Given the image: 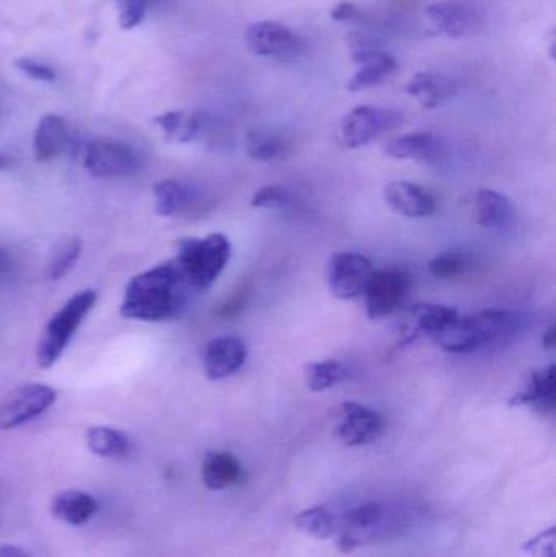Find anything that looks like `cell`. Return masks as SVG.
I'll use <instances>...</instances> for the list:
<instances>
[{"label": "cell", "mask_w": 556, "mask_h": 557, "mask_svg": "<svg viewBox=\"0 0 556 557\" xmlns=\"http://www.w3.org/2000/svg\"><path fill=\"white\" fill-rule=\"evenodd\" d=\"M15 67L20 72L26 75V77L33 78L38 82H54L55 72L52 71L49 65L41 64V62L35 61V59L20 58L15 61Z\"/></svg>", "instance_id": "35"}, {"label": "cell", "mask_w": 556, "mask_h": 557, "mask_svg": "<svg viewBox=\"0 0 556 557\" xmlns=\"http://www.w3.org/2000/svg\"><path fill=\"white\" fill-rule=\"evenodd\" d=\"M454 82L433 72H418L407 84V94L417 98L424 110H436L453 97Z\"/></svg>", "instance_id": "22"}, {"label": "cell", "mask_w": 556, "mask_h": 557, "mask_svg": "<svg viewBox=\"0 0 556 557\" xmlns=\"http://www.w3.org/2000/svg\"><path fill=\"white\" fill-rule=\"evenodd\" d=\"M84 165L95 178H121L136 172L139 157L124 140L97 137L85 147Z\"/></svg>", "instance_id": "7"}, {"label": "cell", "mask_w": 556, "mask_h": 557, "mask_svg": "<svg viewBox=\"0 0 556 557\" xmlns=\"http://www.w3.org/2000/svg\"><path fill=\"white\" fill-rule=\"evenodd\" d=\"M404 123V114L391 108H353L342 120V140L348 149L368 146L384 134L392 133Z\"/></svg>", "instance_id": "6"}, {"label": "cell", "mask_w": 556, "mask_h": 557, "mask_svg": "<svg viewBox=\"0 0 556 557\" xmlns=\"http://www.w3.org/2000/svg\"><path fill=\"white\" fill-rule=\"evenodd\" d=\"M82 242L78 238H67V240L59 242L49 257L48 273L49 281L58 282L67 276L74 270L77 261L81 260Z\"/></svg>", "instance_id": "30"}, {"label": "cell", "mask_w": 556, "mask_h": 557, "mask_svg": "<svg viewBox=\"0 0 556 557\" xmlns=\"http://www.w3.org/2000/svg\"><path fill=\"white\" fill-rule=\"evenodd\" d=\"M248 347L244 337L224 334L206 344L202 367L209 380H224L237 373L247 362Z\"/></svg>", "instance_id": "13"}, {"label": "cell", "mask_w": 556, "mask_h": 557, "mask_svg": "<svg viewBox=\"0 0 556 557\" xmlns=\"http://www.w3.org/2000/svg\"><path fill=\"white\" fill-rule=\"evenodd\" d=\"M12 163L13 160L10 159L9 156H3V153H0V172H5V170L12 165Z\"/></svg>", "instance_id": "41"}, {"label": "cell", "mask_w": 556, "mask_h": 557, "mask_svg": "<svg viewBox=\"0 0 556 557\" xmlns=\"http://www.w3.org/2000/svg\"><path fill=\"white\" fill-rule=\"evenodd\" d=\"M251 208L255 209H270V211H277V209L287 208L293 205V195L289 189L283 185H268L258 189L251 196Z\"/></svg>", "instance_id": "33"}, {"label": "cell", "mask_w": 556, "mask_h": 557, "mask_svg": "<svg viewBox=\"0 0 556 557\" xmlns=\"http://www.w3.org/2000/svg\"><path fill=\"white\" fill-rule=\"evenodd\" d=\"M372 273L374 268L368 257L353 251H339L330 258L326 281L333 297L338 300H355L365 294Z\"/></svg>", "instance_id": "10"}, {"label": "cell", "mask_w": 556, "mask_h": 557, "mask_svg": "<svg viewBox=\"0 0 556 557\" xmlns=\"http://www.w3.org/2000/svg\"><path fill=\"white\" fill-rule=\"evenodd\" d=\"M353 59L359 65V71L348 82L349 91H362L381 85L397 71V59L385 51L375 48H361L353 52Z\"/></svg>", "instance_id": "16"}, {"label": "cell", "mask_w": 556, "mask_h": 557, "mask_svg": "<svg viewBox=\"0 0 556 557\" xmlns=\"http://www.w3.org/2000/svg\"><path fill=\"white\" fill-rule=\"evenodd\" d=\"M232 245L224 234L202 238H183L175 260L196 294L209 290L227 268Z\"/></svg>", "instance_id": "5"}, {"label": "cell", "mask_w": 556, "mask_h": 557, "mask_svg": "<svg viewBox=\"0 0 556 557\" xmlns=\"http://www.w3.org/2000/svg\"><path fill=\"white\" fill-rule=\"evenodd\" d=\"M195 294L173 258L131 278L120 311L127 320L162 323L178 318Z\"/></svg>", "instance_id": "1"}, {"label": "cell", "mask_w": 556, "mask_h": 557, "mask_svg": "<svg viewBox=\"0 0 556 557\" xmlns=\"http://www.w3.org/2000/svg\"><path fill=\"white\" fill-rule=\"evenodd\" d=\"M297 529L316 540H330L335 536L338 523L325 507H312L296 517Z\"/></svg>", "instance_id": "31"}, {"label": "cell", "mask_w": 556, "mask_h": 557, "mask_svg": "<svg viewBox=\"0 0 556 557\" xmlns=\"http://www.w3.org/2000/svg\"><path fill=\"white\" fill-rule=\"evenodd\" d=\"M521 320L502 308L459 314L434 343L450 354L498 352L518 339Z\"/></svg>", "instance_id": "2"}, {"label": "cell", "mask_w": 556, "mask_h": 557, "mask_svg": "<svg viewBox=\"0 0 556 557\" xmlns=\"http://www.w3.org/2000/svg\"><path fill=\"white\" fill-rule=\"evenodd\" d=\"M524 549L531 553L532 557H555V529L535 536Z\"/></svg>", "instance_id": "36"}, {"label": "cell", "mask_w": 556, "mask_h": 557, "mask_svg": "<svg viewBox=\"0 0 556 557\" xmlns=\"http://www.w3.org/2000/svg\"><path fill=\"white\" fill-rule=\"evenodd\" d=\"M152 2L153 0H116L121 28L133 29L139 25Z\"/></svg>", "instance_id": "34"}, {"label": "cell", "mask_w": 556, "mask_h": 557, "mask_svg": "<svg viewBox=\"0 0 556 557\" xmlns=\"http://www.w3.org/2000/svg\"><path fill=\"white\" fill-rule=\"evenodd\" d=\"M556 405V372L554 363L532 370L521 392L509 399V406H528L542 414L554 412Z\"/></svg>", "instance_id": "17"}, {"label": "cell", "mask_w": 556, "mask_h": 557, "mask_svg": "<svg viewBox=\"0 0 556 557\" xmlns=\"http://www.w3.org/2000/svg\"><path fill=\"white\" fill-rule=\"evenodd\" d=\"M98 300V292L84 288L72 295L46 323L36 346V363L39 369H51L61 359L71 344L85 317L94 310Z\"/></svg>", "instance_id": "4"}, {"label": "cell", "mask_w": 556, "mask_h": 557, "mask_svg": "<svg viewBox=\"0 0 556 557\" xmlns=\"http://www.w3.org/2000/svg\"><path fill=\"white\" fill-rule=\"evenodd\" d=\"M245 147H247L248 157L255 162H273V160L281 159L286 152V143L283 137L261 129L247 133Z\"/></svg>", "instance_id": "28"}, {"label": "cell", "mask_w": 556, "mask_h": 557, "mask_svg": "<svg viewBox=\"0 0 556 557\" xmlns=\"http://www.w3.org/2000/svg\"><path fill=\"white\" fill-rule=\"evenodd\" d=\"M98 503L85 491L67 490L55 494L51 503V513L67 525H84L97 513Z\"/></svg>", "instance_id": "21"}, {"label": "cell", "mask_w": 556, "mask_h": 557, "mask_svg": "<svg viewBox=\"0 0 556 557\" xmlns=\"http://www.w3.org/2000/svg\"><path fill=\"white\" fill-rule=\"evenodd\" d=\"M88 450L107 460H118L126 457L131 450V441L123 431L108 428V425H94L85 435Z\"/></svg>", "instance_id": "25"}, {"label": "cell", "mask_w": 556, "mask_h": 557, "mask_svg": "<svg viewBox=\"0 0 556 557\" xmlns=\"http://www.w3.org/2000/svg\"><path fill=\"white\" fill-rule=\"evenodd\" d=\"M411 277L407 271L387 268L372 273L365 290L366 313L371 320L391 317L400 310L410 294Z\"/></svg>", "instance_id": "9"}, {"label": "cell", "mask_w": 556, "mask_h": 557, "mask_svg": "<svg viewBox=\"0 0 556 557\" xmlns=\"http://www.w3.org/2000/svg\"><path fill=\"white\" fill-rule=\"evenodd\" d=\"M201 478L208 490L224 491L244 480V468L228 451H208L202 460Z\"/></svg>", "instance_id": "19"}, {"label": "cell", "mask_w": 556, "mask_h": 557, "mask_svg": "<svg viewBox=\"0 0 556 557\" xmlns=\"http://www.w3.org/2000/svg\"><path fill=\"white\" fill-rule=\"evenodd\" d=\"M156 212L162 218H172L186 211L195 199V193L178 180H162L153 186Z\"/></svg>", "instance_id": "26"}, {"label": "cell", "mask_w": 556, "mask_h": 557, "mask_svg": "<svg viewBox=\"0 0 556 557\" xmlns=\"http://www.w3.org/2000/svg\"><path fill=\"white\" fill-rule=\"evenodd\" d=\"M428 267L434 277L450 281V278H457L467 273L470 267V257L462 251H446V253L434 257Z\"/></svg>", "instance_id": "32"}, {"label": "cell", "mask_w": 556, "mask_h": 557, "mask_svg": "<svg viewBox=\"0 0 556 557\" xmlns=\"http://www.w3.org/2000/svg\"><path fill=\"white\" fill-rule=\"evenodd\" d=\"M10 268H12V260H10V255L0 248V277L5 276V274L9 273Z\"/></svg>", "instance_id": "40"}, {"label": "cell", "mask_w": 556, "mask_h": 557, "mask_svg": "<svg viewBox=\"0 0 556 557\" xmlns=\"http://www.w3.org/2000/svg\"><path fill=\"white\" fill-rule=\"evenodd\" d=\"M332 18L336 22H358L362 18V12L355 3L343 2L332 10Z\"/></svg>", "instance_id": "37"}, {"label": "cell", "mask_w": 556, "mask_h": 557, "mask_svg": "<svg viewBox=\"0 0 556 557\" xmlns=\"http://www.w3.org/2000/svg\"><path fill=\"white\" fill-rule=\"evenodd\" d=\"M384 201L401 218L424 219L436 212V199L417 183H388L384 188Z\"/></svg>", "instance_id": "15"}, {"label": "cell", "mask_w": 556, "mask_h": 557, "mask_svg": "<svg viewBox=\"0 0 556 557\" xmlns=\"http://www.w3.org/2000/svg\"><path fill=\"white\" fill-rule=\"evenodd\" d=\"M69 129L64 117L59 114H45L36 126L33 137V152L38 162H49L61 156L69 147Z\"/></svg>", "instance_id": "18"}, {"label": "cell", "mask_w": 556, "mask_h": 557, "mask_svg": "<svg viewBox=\"0 0 556 557\" xmlns=\"http://www.w3.org/2000/svg\"><path fill=\"white\" fill-rule=\"evenodd\" d=\"M55 399L58 392L42 383H28L12 389L0 399V431H12L39 418Z\"/></svg>", "instance_id": "8"}, {"label": "cell", "mask_w": 556, "mask_h": 557, "mask_svg": "<svg viewBox=\"0 0 556 557\" xmlns=\"http://www.w3.org/2000/svg\"><path fill=\"white\" fill-rule=\"evenodd\" d=\"M245 39L254 54L277 59V61H293L299 58L306 48L302 38L293 29L287 28L283 23L270 22V20L248 26Z\"/></svg>", "instance_id": "11"}, {"label": "cell", "mask_w": 556, "mask_h": 557, "mask_svg": "<svg viewBox=\"0 0 556 557\" xmlns=\"http://www.w3.org/2000/svg\"><path fill=\"white\" fill-rule=\"evenodd\" d=\"M411 517L400 504L366 503L343 513L336 548L353 553L362 546L400 535Z\"/></svg>", "instance_id": "3"}, {"label": "cell", "mask_w": 556, "mask_h": 557, "mask_svg": "<svg viewBox=\"0 0 556 557\" xmlns=\"http://www.w3.org/2000/svg\"><path fill=\"white\" fill-rule=\"evenodd\" d=\"M153 123L159 126L170 143L188 144L201 133L202 114L196 111H166V113L157 114Z\"/></svg>", "instance_id": "24"}, {"label": "cell", "mask_w": 556, "mask_h": 557, "mask_svg": "<svg viewBox=\"0 0 556 557\" xmlns=\"http://www.w3.org/2000/svg\"><path fill=\"white\" fill-rule=\"evenodd\" d=\"M342 418L335 432L348 447H362L378 441L385 431V421L375 409L361 403L346 401L342 405Z\"/></svg>", "instance_id": "12"}, {"label": "cell", "mask_w": 556, "mask_h": 557, "mask_svg": "<svg viewBox=\"0 0 556 557\" xmlns=\"http://www.w3.org/2000/svg\"><path fill=\"white\" fill-rule=\"evenodd\" d=\"M427 15L437 32L454 39L473 35L482 23L479 9L466 0L431 3L427 7Z\"/></svg>", "instance_id": "14"}, {"label": "cell", "mask_w": 556, "mask_h": 557, "mask_svg": "<svg viewBox=\"0 0 556 557\" xmlns=\"http://www.w3.org/2000/svg\"><path fill=\"white\" fill-rule=\"evenodd\" d=\"M477 224L486 231H505L515 221V206L502 193L480 189L475 196Z\"/></svg>", "instance_id": "20"}, {"label": "cell", "mask_w": 556, "mask_h": 557, "mask_svg": "<svg viewBox=\"0 0 556 557\" xmlns=\"http://www.w3.org/2000/svg\"><path fill=\"white\" fill-rule=\"evenodd\" d=\"M417 327L420 333L427 334L431 339L443 333L457 317L459 311L446 305H420L413 310Z\"/></svg>", "instance_id": "29"}, {"label": "cell", "mask_w": 556, "mask_h": 557, "mask_svg": "<svg viewBox=\"0 0 556 557\" xmlns=\"http://www.w3.org/2000/svg\"><path fill=\"white\" fill-rule=\"evenodd\" d=\"M351 370L342 360L329 359L307 363L304 380L312 393H323L349 379Z\"/></svg>", "instance_id": "27"}, {"label": "cell", "mask_w": 556, "mask_h": 557, "mask_svg": "<svg viewBox=\"0 0 556 557\" xmlns=\"http://www.w3.org/2000/svg\"><path fill=\"white\" fill-rule=\"evenodd\" d=\"M0 557H32L25 549L18 548V546L3 545L0 546Z\"/></svg>", "instance_id": "38"}, {"label": "cell", "mask_w": 556, "mask_h": 557, "mask_svg": "<svg viewBox=\"0 0 556 557\" xmlns=\"http://www.w3.org/2000/svg\"><path fill=\"white\" fill-rule=\"evenodd\" d=\"M440 140L430 133H410L388 140L384 153L394 160H420L431 162L440 153Z\"/></svg>", "instance_id": "23"}, {"label": "cell", "mask_w": 556, "mask_h": 557, "mask_svg": "<svg viewBox=\"0 0 556 557\" xmlns=\"http://www.w3.org/2000/svg\"><path fill=\"white\" fill-rule=\"evenodd\" d=\"M542 346H544V349H555L556 346V331L555 326L548 327L547 331H545L544 336H542Z\"/></svg>", "instance_id": "39"}]
</instances>
